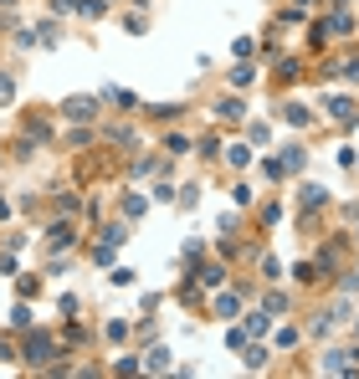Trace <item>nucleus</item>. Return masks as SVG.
I'll use <instances>...</instances> for the list:
<instances>
[{
    "instance_id": "1",
    "label": "nucleus",
    "mask_w": 359,
    "mask_h": 379,
    "mask_svg": "<svg viewBox=\"0 0 359 379\" xmlns=\"http://www.w3.org/2000/svg\"><path fill=\"white\" fill-rule=\"evenodd\" d=\"M16 359H21V364H31V369H47V364L57 359V338L42 333V328L31 323V328H26V338H21V349H16Z\"/></svg>"
},
{
    "instance_id": "2",
    "label": "nucleus",
    "mask_w": 359,
    "mask_h": 379,
    "mask_svg": "<svg viewBox=\"0 0 359 379\" xmlns=\"http://www.w3.org/2000/svg\"><path fill=\"white\" fill-rule=\"evenodd\" d=\"M103 108V98H67L62 103V113H67V123H92Z\"/></svg>"
},
{
    "instance_id": "3",
    "label": "nucleus",
    "mask_w": 359,
    "mask_h": 379,
    "mask_svg": "<svg viewBox=\"0 0 359 379\" xmlns=\"http://www.w3.org/2000/svg\"><path fill=\"white\" fill-rule=\"evenodd\" d=\"M210 118H216V123H242L247 118V103L242 98H216V103H210Z\"/></svg>"
},
{
    "instance_id": "4",
    "label": "nucleus",
    "mask_w": 359,
    "mask_h": 379,
    "mask_svg": "<svg viewBox=\"0 0 359 379\" xmlns=\"http://www.w3.org/2000/svg\"><path fill=\"white\" fill-rule=\"evenodd\" d=\"M47 246H51V252H72V246H77V226H72V215H67V220H57V226L47 231Z\"/></svg>"
},
{
    "instance_id": "5",
    "label": "nucleus",
    "mask_w": 359,
    "mask_h": 379,
    "mask_svg": "<svg viewBox=\"0 0 359 379\" xmlns=\"http://www.w3.org/2000/svg\"><path fill=\"white\" fill-rule=\"evenodd\" d=\"M318 26H324L328 36H339V42H344V36H354V16H349L344 6H334V10H328L324 21H318Z\"/></svg>"
},
{
    "instance_id": "6",
    "label": "nucleus",
    "mask_w": 359,
    "mask_h": 379,
    "mask_svg": "<svg viewBox=\"0 0 359 379\" xmlns=\"http://www.w3.org/2000/svg\"><path fill=\"white\" fill-rule=\"evenodd\" d=\"M262 308H267V318H272V312H292V297H287L277 282H267V297H262Z\"/></svg>"
},
{
    "instance_id": "7",
    "label": "nucleus",
    "mask_w": 359,
    "mask_h": 379,
    "mask_svg": "<svg viewBox=\"0 0 359 379\" xmlns=\"http://www.w3.org/2000/svg\"><path fill=\"white\" fill-rule=\"evenodd\" d=\"M221 159L231 169H247L251 164V143H221Z\"/></svg>"
},
{
    "instance_id": "8",
    "label": "nucleus",
    "mask_w": 359,
    "mask_h": 379,
    "mask_svg": "<svg viewBox=\"0 0 359 379\" xmlns=\"http://www.w3.org/2000/svg\"><path fill=\"white\" fill-rule=\"evenodd\" d=\"M298 205H303V211H324V205H328V190H324V185H303V190H298Z\"/></svg>"
},
{
    "instance_id": "9",
    "label": "nucleus",
    "mask_w": 359,
    "mask_h": 379,
    "mask_svg": "<svg viewBox=\"0 0 359 379\" xmlns=\"http://www.w3.org/2000/svg\"><path fill=\"white\" fill-rule=\"evenodd\" d=\"M165 159H134V179H159V175H165Z\"/></svg>"
},
{
    "instance_id": "10",
    "label": "nucleus",
    "mask_w": 359,
    "mask_h": 379,
    "mask_svg": "<svg viewBox=\"0 0 359 379\" xmlns=\"http://www.w3.org/2000/svg\"><path fill=\"white\" fill-rule=\"evenodd\" d=\"M144 211H149V195H139V190H128V195H124V215H128V220H139Z\"/></svg>"
},
{
    "instance_id": "11",
    "label": "nucleus",
    "mask_w": 359,
    "mask_h": 379,
    "mask_svg": "<svg viewBox=\"0 0 359 379\" xmlns=\"http://www.w3.org/2000/svg\"><path fill=\"white\" fill-rule=\"evenodd\" d=\"M31 303H16V308H10V333H26V328H31Z\"/></svg>"
},
{
    "instance_id": "12",
    "label": "nucleus",
    "mask_w": 359,
    "mask_h": 379,
    "mask_svg": "<svg viewBox=\"0 0 359 379\" xmlns=\"http://www.w3.org/2000/svg\"><path fill=\"white\" fill-rule=\"evenodd\" d=\"M283 118H287L292 128H308V123H313V113L303 108V103H287V108H283Z\"/></svg>"
},
{
    "instance_id": "13",
    "label": "nucleus",
    "mask_w": 359,
    "mask_h": 379,
    "mask_svg": "<svg viewBox=\"0 0 359 379\" xmlns=\"http://www.w3.org/2000/svg\"><path fill=\"white\" fill-rule=\"evenodd\" d=\"M113 256H118V241H108V236H103L98 246H92V261H98V267H113Z\"/></svg>"
},
{
    "instance_id": "14",
    "label": "nucleus",
    "mask_w": 359,
    "mask_h": 379,
    "mask_svg": "<svg viewBox=\"0 0 359 379\" xmlns=\"http://www.w3.org/2000/svg\"><path fill=\"white\" fill-rule=\"evenodd\" d=\"M221 282H226V267H221V261H210V267H201V287H210V292H216Z\"/></svg>"
},
{
    "instance_id": "15",
    "label": "nucleus",
    "mask_w": 359,
    "mask_h": 379,
    "mask_svg": "<svg viewBox=\"0 0 359 379\" xmlns=\"http://www.w3.org/2000/svg\"><path fill=\"white\" fill-rule=\"evenodd\" d=\"M103 103H113V108H139V98L124 93V87H108V93H103Z\"/></svg>"
},
{
    "instance_id": "16",
    "label": "nucleus",
    "mask_w": 359,
    "mask_h": 379,
    "mask_svg": "<svg viewBox=\"0 0 359 379\" xmlns=\"http://www.w3.org/2000/svg\"><path fill=\"white\" fill-rule=\"evenodd\" d=\"M251 82H257V67H251V62L231 67V87H251Z\"/></svg>"
},
{
    "instance_id": "17",
    "label": "nucleus",
    "mask_w": 359,
    "mask_h": 379,
    "mask_svg": "<svg viewBox=\"0 0 359 379\" xmlns=\"http://www.w3.org/2000/svg\"><path fill=\"white\" fill-rule=\"evenodd\" d=\"M328 77H349V82H359V57H344V62H334V72Z\"/></svg>"
},
{
    "instance_id": "18",
    "label": "nucleus",
    "mask_w": 359,
    "mask_h": 379,
    "mask_svg": "<svg viewBox=\"0 0 359 379\" xmlns=\"http://www.w3.org/2000/svg\"><path fill=\"white\" fill-rule=\"evenodd\" d=\"M247 333H251V338H262V333H267V308L247 312Z\"/></svg>"
},
{
    "instance_id": "19",
    "label": "nucleus",
    "mask_w": 359,
    "mask_h": 379,
    "mask_svg": "<svg viewBox=\"0 0 359 379\" xmlns=\"http://www.w3.org/2000/svg\"><path fill=\"white\" fill-rule=\"evenodd\" d=\"M216 312H221V318H242V297H216Z\"/></svg>"
},
{
    "instance_id": "20",
    "label": "nucleus",
    "mask_w": 359,
    "mask_h": 379,
    "mask_svg": "<svg viewBox=\"0 0 359 379\" xmlns=\"http://www.w3.org/2000/svg\"><path fill=\"white\" fill-rule=\"evenodd\" d=\"M36 42H42V31H36V26H16V46H21V51H31Z\"/></svg>"
},
{
    "instance_id": "21",
    "label": "nucleus",
    "mask_w": 359,
    "mask_h": 379,
    "mask_svg": "<svg viewBox=\"0 0 359 379\" xmlns=\"http://www.w3.org/2000/svg\"><path fill=\"white\" fill-rule=\"evenodd\" d=\"M57 211L62 215H77V211H83V200H77L72 190H57Z\"/></svg>"
},
{
    "instance_id": "22",
    "label": "nucleus",
    "mask_w": 359,
    "mask_h": 379,
    "mask_svg": "<svg viewBox=\"0 0 359 379\" xmlns=\"http://www.w3.org/2000/svg\"><path fill=\"white\" fill-rule=\"evenodd\" d=\"M262 282H283V261L277 256H262Z\"/></svg>"
},
{
    "instance_id": "23",
    "label": "nucleus",
    "mask_w": 359,
    "mask_h": 379,
    "mask_svg": "<svg viewBox=\"0 0 359 379\" xmlns=\"http://www.w3.org/2000/svg\"><path fill=\"white\" fill-rule=\"evenodd\" d=\"M175 200H180V211H195V205H201V185H185Z\"/></svg>"
},
{
    "instance_id": "24",
    "label": "nucleus",
    "mask_w": 359,
    "mask_h": 379,
    "mask_svg": "<svg viewBox=\"0 0 359 379\" xmlns=\"http://www.w3.org/2000/svg\"><path fill=\"white\" fill-rule=\"evenodd\" d=\"M139 364H144V369H154V374H165V369H169V354H165V349H154V354L139 359Z\"/></svg>"
},
{
    "instance_id": "25",
    "label": "nucleus",
    "mask_w": 359,
    "mask_h": 379,
    "mask_svg": "<svg viewBox=\"0 0 359 379\" xmlns=\"http://www.w3.org/2000/svg\"><path fill=\"white\" fill-rule=\"evenodd\" d=\"M144 113H149V118H159V123H169V118H175V103H154V108H144Z\"/></svg>"
},
{
    "instance_id": "26",
    "label": "nucleus",
    "mask_w": 359,
    "mask_h": 379,
    "mask_svg": "<svg viewBox=\"0 0 359 379\" xmlns=\"http://www.w3.org/2000/svg\"><path fill=\"white\" fill-rule=\"evenodd\" d=\"M257 215H262V226H277V220H283V205H277V200H267Z\"/></svg>"
},
{
    "instance_id": "27",
    "label": "nucleus",
    "mask_w": 359,
    "mask_h": 379,
    "mask_svg": "<svg viewBox=\"0 0 359 379\" xmlns=\"http://www.w3.org/2000/svg\"><path fill=\"white\" fill-rule=\"evenodd\" d=\"M124 26H128V36H144V26H149V21H144V10H128Z\"/></svg>"
},
{
    "instance_id": "28",
    "label": "nucleus",
    "mask_w": 359,
    "mask_h": 379,
    "mask_svg": "<svg viewBox=\"0 0 359 379\" xmlns=\"http://www.w3.org/2000/svg\"><path fill=\"white\" fill-rule=\"evenodd\" d=\"M10 98H16V77H10V72H0V108H6Z\"/></svg>"
},
{
    "instance_id": "29",
    "label": "nucleus",
    "mask_w": 359,
    "mask_h": 379,
    "mask_svg": "<svg viewBox=\"0 0 359 379\" xmlns=\"http://www.w3.org/2000/svg\"><path fill=\"white\" fill-rule=\"evenodd\" d=\"M108 139L118 143V149H134V128H108Z\"/></svg>"
},
{
    "instance_id": "30",
    "label": "nucleus",
    "mask_w": 359,
    "mask_h": 379,
    "mask_svg": "<svg viewBox=\"0 0 359 379\" xmlns=\"http://www.w3.org/2000/svg\"><path fill=\"white\" fill-rule=\"evenodd\" d=\"M262 364H267V349L251 344V349H247V369H262Z\"/></svg>"
},
{
    "instance_id": "31",
    "label": "nucleus",
    "mask_w": 359,
    "mask_h": 379,
    "mask_svg": "<svg viewBox=\"0 0 359 379\" xmlns=\"http://www.w3.org/2000/svg\"><path fill=\"white\" fill-rule=\"evenodd\" d=\"M62 338H67V344H87V328H83V323H67V328H62Z\"/></svg>"
},
{
    "instance_id": "32",
    "label": "nucleus",
    "mask_w": 359,
    "mask_h": 379,
    "mask_svg": "<svg viewBox=\"0 0 359 379\" xmlns=\"http://www.w3.org/2000/svg\"><path fill=\"white\" fill-rule=\"evenodd\" d=\"M113 369H118V374H139V369H144V364H139L134 354H124V359H118V364H113Z\"/></svg>"
},
{
    "instance_id": "33",
    "label": "nucleus",
    "mask_w": 359,
    "mask_h": 379,
    "mask_svg": "<svg viewBox=\"0 0 359 379\" xmlns=\"http://www.w3.org/2000/svg\"><path fill=\"white\" fill-rule=\"evenodd\" d=\"M57 308H62V318H72V312H77V308H83V303H77V297H72V292H62V297H57Z\"/></svg>"
},
{
    "instance_id": "34",
    "label": "nucleus",
    "mask_w": 359,
    "mask_h": 379,
    "mask_svg": "<svg viewBox=\"0 0 359 379\" xmlns=\"http://www.w3.org/2000/svg\"><path fill=\"white\" fill-rule=\"evenodd\" d=\"M247 338H251L247 328H226V349H242V344H247Z\"/></svg>"
},
{
    "instance_id": "35",
    "label": "nucleus",
    "mask_w": 359,
    "mask_h": 379,
    "mask_svg": "<svg viewBox=\"0 0 359 379\" xmlns=\"http://www.w3.org/2000/svg\"><path fill=\"white\" fill-rule=\"evenodd\" d=\"M165 149H169V154H185V149H190V139H185V134H169Z\"/></svg>"
},
{
    "instance_id": "36",
    "label": "nucleus",
    "mask_w": 359,
    "mask_h": 379,
    "mask_svg": "<svg viewBox=\"0 0 359 379\" xmlns=\"http://www.w3.org/2000/svg\"><path fill=\"white\" fill-rule=\"evenodd\" d=\"M108 282H113V287H128V282H134V272H128V267H113Z\"/></svg>"
},
{
    "instance_id": "37",
    "label": "nucleus",
    "mask_w": 359,
    "mask_h": 379,
    "mask_svg": "<svg viewBox=\"0 0 359 379\" xmlns=\"http://www.w3.org/2000/svg\"><path fill=\"white\" fill-rule=\"evenodd\" d=\"M231 200H236V205H251L257 195H251V185H236V190H231Z\"/></svg>"
},
{
    "instance_id": "38",
    "label": "nucleus",
    "mask_w": 359,
    "mask_h": 379,
    "mask_svg": "<svg viewBox=\"0 0 359 379\" xmlns=\"http://www.w3.org/2000/svg\"><path fill=\"white\" fill-rule=\"evenodd\" d=\"M36 287H42L36 277H21V282H16V292H21V297H36Z\"/></svg>"
},
{
    "instance_id": "39",
    "label": "nucleus",
    "mask_w": 359,
    "mask_h": 379,
    "mask_svg": "<svg viewBox=\"0 0 359 379\" xmlns=\"http://www.w3.org/2000/svg\"><path fill=\"white\" fill-rule=\"evenodd\" d=\"M77 10V0H51V16H72Z\"/></svg>"
},
{
    "instance_id": "40",
    "label": "nucleus",
    "mask_w": 359,
    "mask_h": 379,
    "mask_svg": "<svg viewBox=\"0 0 359 379\" xmlns=\"http://www.w3.org/2000/svg\"><path fill=\"white\" fill-rule=\"evenodd\" d=\"M0 6H16V0H0Z\"/></svg>"
},
{
    "instance_id": "41",
    "label": "nucleus",
    "mask_w": 359,
    "mask_h": 379,
    "mask_svg": "<svg viewBox=\"0 0 359 379\" xmlns=\"http://www.w3.org/2000/svg\"><path fill=\"white\" fill-rule=\"evenodd\" d=\"M354 241H359V226H354Z\"/></svg>"
},
{
    "instance_id": "42",
    "label": "nucleus",
    "mask_w": 359,
    "mask_h": 379,
    "mask_svg": "<svg viewBox=\"0 0 359 379\" xmlns=\"http://www.w3.org/2000/svg\"><path fill=\"white\" fill-rule=\"evenodd\" d=\"M354 333H359V318H354Z\"/></svg>"
},
{
    "instance_id": "43",
    "label": "nucleus",
    "mask_w": 359,
    "mask_h": 379,
    "mask_svg": "<svg viewBox=\"0 0 359 379\" xmlns=\"http://www.w3.org/2000/svg\"><path fill=\"white\" fill-rule=\"evenodd\" d=\"M298 6H308V0H298Z\"/></svg>"
},
{
    "instance_id": "44",
    "label": "nucleus",
    "mask_w": 359,
    "mask_h": 379,
    "mask_svg": "<svg viewBox=\"0 0 359 379\" xmlns=\"http://www.w3.org/2000/svg\"><path fill=\"white\" fill-rule=\"evenodd\" d=\"M354 277H359V267H354Z\"/></svg>"
},
{
    "instance_id": "45",
    "label": "nucleus",
    "mask_w": 359,
    "mask_h": 379,
    "mask_svg": "<svg viewBox=\"0 0 359 379\" xmlns=\"http://www.w3.org/2000/svg\"><path fill=\"white\" fill-rule=\"evenodd\" d=\"M354 169H359V164H354Z\"/></svg>"
}]
</instances>
